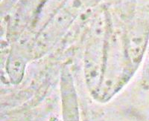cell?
Segmentation results:
<instances>
[{
    "instance_id": "obj_1",
    "label": "cell",
    "mask_w": 149,
    "mask_h": 121,
    "mask_svg": "<svg viewBox=\"0 0 149 121\" xmlns=\"http://www.w3.org/2000/svg\"><path fill=\"white\" fill-rule=\"evenodd\" d=\"M62 100L64 121H79L76 94L71 79L65 75L62 80Z\"/></svg>"
}]
</instances>
